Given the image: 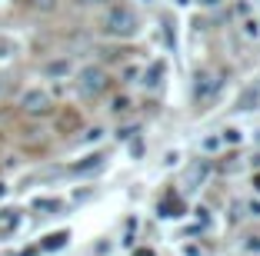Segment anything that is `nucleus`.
<instances>
[{
  "label": "nucleus",
  "instance_id": "1",
  "mask_svg": "<svg viewBox=\"0 0 260 256\" xmlns=\"http://www.w3.org/2000/svg\"><path fill=\"white\" fill-rule=\"evenodd\" d=\"M140 30V17L134 7L127 4H114V7L104 14V33L107 37H117V40H127Z\"/></svg>",
  "mask_w": 260,
  "mask_h": 256
},
{
  "label": "nucleus",
  "instance_id": "2",
  "mask_svg": "<svg viewBox=\"0 0 260 256\" xmlns=\"http://www.w3.org/2000/svg\"><path fill=\"white\" fill-rule=\"evenodd\" d=\"M110 87V77L107 70H100V67H84L80 74H77V93L84 100H97L100 93Z\"/></svg>",
  "mask_w": 260,
  "mask_h": 256
},
{
  "label": "nucleus",
  "instance_id": "3",
  "mask_svg": "<svg viewBox=\"0 0 260 256\" xmlns=\"http://www.w3.org/2000/svg\"><path fill=\"white\" fill-rule=\"evenodd\" d=\"M20 110L27 117H47V113H54V97L47 90H40V87H30L20 97Z\"/></svg>",
  "mask_w": 260,
  "mask_h": 256
},
{
  "label": "nucleus",
  "instance_id": "4",
  "mask_svg": "<svg viewBox=\"0 0 260 256\" xmlns=\"http://www.w3.org/2000/svg\"><path fill=\"white\" fill-rule=\"evenodd\" d=\"M217 90H220V74H214V70H200V74L193 77V97L197 100H210Z\"/></svg>",
  "mask_w": 260,
  "mask_h": 256
},
{
  "label": "nucleus",
  "instance_id": "5",
  "mask_svg": "<svg viewBox=\"0 0 260 256\" xmlns=\"http://www.w3.org/2000/svg\"><path fill=\"white\" fill-rule=\"evenodd\" d=\"M160 216H184V203H180L177 196H167L160 203Z\"/></svg>",
  "mask_w": 260,
  "mask_h": 256
},
{
  "label": "nucleus",
  "instance_id": "6",
  "mask_svg": "<svg viewBox=\"0 0 260 256\" xmlns=\"http://www.w3.org/2000/svg\"><path fill=\"white\" fill-rule=\"evenodd\" d=\"M104 166V157L93 153V157H84V163H74V173H90V170H100Z\"/></svg>",
  "mask_w": 260,
  "mask_h": 256
},
{
  "label": "nucleus",
  "instance_id": "7",
  "mask_svg": "<svg viewBox=\"0 0 260 256\" xmlns=\"http://www.w3.org/2000/svg\"><path fill=\"white\" fill-rule=\"evenodd\" d=\"M67 240H70V233H63V230H60V233H50V236L44 240V246H40V249H47V253H50V249H60Z\"/></svg>",
  "mask_w": 260,
  "mask_h": 256
},
{
  "label": "nucleus",
  "instance_id": "8",
  "mask_svg": "<svg viewBox=\"0 0 260 256\" xmlns=\"http://www.w3.org/2000/svg\"><path fill=\"white\" fill-rule=\"evenodd\" d=\"M14 53H17V44L10 37H4V33H0V60H10Z\"/></svg>",
  "mask_w": 260,
  "mask_h": 256
},
{
  "label": "nucleus",
  "instance_id": "9",
  "mask_svg": "<svg viewBox=\"0 0 260 256\" xmlns=\"http://www.w3.org/2000/svg\"><path fill=\"white\" fill-rule=\"evenodd\" d=\"M30 7H34V10H44V14H47V10L57 7V0H30Z\"/></svg>",
  "mask_w": 260,
  "mask_h": 256
},
{
  "label": "nucleus",
  "instance_id": "10",
  "mask_svg": "<svg viewBox=\"0 0 260 256\" xmlns=\"http://www.w3.org/2000/svg\"><path fill=\"white\" fill-rule=\"evenodd\" d=\"M70 63H47V74H67Z\"/></svg>",
  "mask_w": 260,
  "mask_h": 256
},
{
  "label": "nucleus",
  "instance_id": "11",
  "mask_svg": "<svg viewBox=\"0 0 260 256\" xmlns=\"http://www.w3.org/2000/svg\"><path fill=\"white\" fill-rule=\"evenodd\" d=\"M77 4H84V7H100V4H110V0H77Z\"/></svg>",
  "mask_w": 260,
  "mask_h": 256
},
{
  "label": "nucleus",
  "instance_id": "12",
  "mask_svg": "<svg viewBox=\"0 0 260 256\" xmlns=\"http://www.w3.org/2000/svg\"><path fill=\"white\" fill-rule=\"evenodd\" d=\"M134 256H153V249H137Z\"/></svg>",
  "mask_w": 260,
  "mask_h": 256
},
{
  "label": "nucleus",
  "instance_id": "13",
  "mask_svg": "<svg viewBox=\"0 0 260 256\" xmlns=\"http://www.w3.org/2000/svg\"><path fill=\"white\" fill-rule=\"evenodd\" d=\"M4 87H7V83H4V77H0V97H4Z\"/></svg>",
  "mask_w": 260,
  "mask_h": 256
},
{
  "label": "nucleus",
  "instance_id": "14",
  "mask_svg": "<svg viewBox=\"0 0 260 256\" xmlns=\"http://www.w3.org/2000/svg\"><path fill=\"white\" fill-rule=\"evenodd\" d=\"M253 187H257V190H260V173H257V180H253Z\"/></svg>",
  "mask_w": 260,
  "mask_h": 256
},
{
  "label": "nucleus",
  "instance_id": "15",
  "mask_svg": "<svg viewBox=\"0 0 260 256\" xmlns=\"http://www.w3.org/2000/svg\"><path fill=\"white\" fill-rule=\"evenodd\" d=\"M200 4H207V7H210V4H217V0H200Z\"/></svg>",
  "mask_w": 260,
  "mask_h": 256
},
{
  "label": "nucleus",
  "instance_id": "16",
  "mask_svg": "<svg viewBox=\"0 0 260 256\" xmlns=\"http://www.w3.org/2000/svg\"><path fill=\"white\" fill-rule=\"evenodd\" d=\"M4 193H7V187H4V183H0V196H4Z\"/></svg>",
  "mask_w": 260,
  "mask_h": 256
}]
</instances>
